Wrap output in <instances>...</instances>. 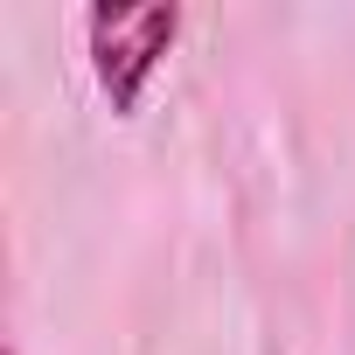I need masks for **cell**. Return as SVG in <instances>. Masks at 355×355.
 <instances>
[{
    "label": "cell",
    "instance_id": "1",
    "mask_svg": "<svg viewBox=\"0 0 355 355\" xmlns=\"http://www.w3.org/2000/svg\"><path fill=\"white\" fill-rule=\"evenodd\" d=\"M182 35V8L153 0V8H91L84 15V42H91V70L98 91L112 98V112H139L160 56Z\"/></svg>",
    "mask_w": 355,
    "mask_h": 355
}]
</instances>
